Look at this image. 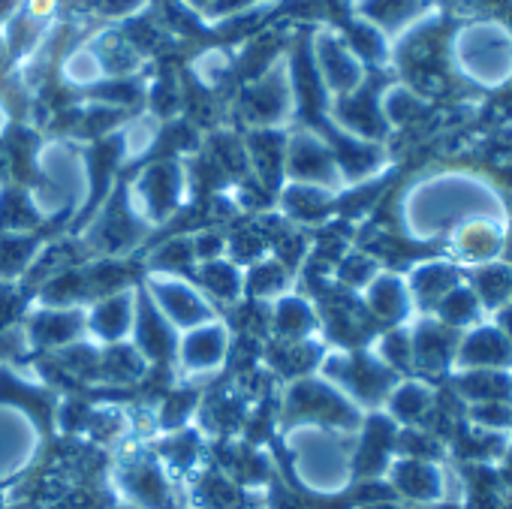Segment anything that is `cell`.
Masks as SVG:
<instances>
[{
  "mask_svg": "<svg viewBox=\"0 0 512 509\" xmlns=\"http://www.w3.org/2000/svg\"><path fill=\"white\" fill-rule=\"evenodd\" d=\"M299 106V85L290 55H278L269 67L244 79L232 100L241 130H287Z\"/></svg>",
  "mask_w": 512,
  "mask_h": 509,
  "instance_id": "cell-1",
  "label": "cell"
},
{
  "mask_svg": "<svg viewBox=\"0 0 512 509\" xmlns=\"http://www.w3.org/2000/svg\"><path fill=\"white\" fill-rule=\"evenodd\" d=\"M154 229L139 217L130 202L127 184H118L103 196L97 211L82 229V247L94 260H127L142 247V241Z\"/></svg>",
  "mask_w": 512,
  "mask_h": 509,
  "instance_id": "cell-2",
  "label": "cell"
},
{
  "mask_svg": "<svg viewBox=\"0 0 512 509\" xmlns=\"http://www.w3.org/2000/svg\"><path fill=\"white\" fill-rule=\"evenodd\" d=\"M127 193L139 217L151 229H160L190 199V169L181 157H160L154 163H145L133 175Z\"/></svg>",
  "mask_w": 512,
  "mask_h": 509,
  "instance_id": "cell-3",
  "label": "cell"
},
{
  "mask_svg": "<svg viewBox=\"0 0 512 509\" xmlns=\"http://www.w3.org/2000/svg\"><path fill=\"white\" fill-rule=\"evenodd\" d=\"M281 419L287 428L296 425H329V428H350L356 425V410L350 398L329 383L323 374H308L290 380L281 395Z\"/></svg>",
  "mask_w": 512,
  "mask_h": 509,
  "instance_id": "cell-4",
  "label": "cell"
},
{
  "mask_svg": "<svg viewBox=\"0 0 512 509\" xmlns=\"http://www.w3.org/2000/svg\"><path fill=\"white\" fill-rule=\"evenodd\" d=\"M232 344H235V332L223 317L181 332L172 362L175 377L184 383H196L220 374L232 359Z\"/></svg>",
  "mask_w": 512,
  "mask_h": 509,
  "instance_id": "cell-5",
  "label": "cell"
},
{
  "mask_svg": "<svg viewBox=\"0 0 512 509\" xmlns=\"http://www.w3.org/2000/svg\"><path fill=\"white\" fill-rule=\"evenodd\" d=\"M139 287L178 332H187L220 317V308H214V302L190 281V275L145 272Z\"/></svg>",
  "mask_w": 512,
  "mask_h": 509,
  "instance_id": "cell-6",
  "label": "cell"
},
{
  "mask_svg": "<svg viewBox=\"0 0 512 509\" xmlns=\"http://www.w3.org/2000/svg\"><path fill=\"white\" fill-rule=\"evenodd\" d=\"M284 181L317 184L326 190H341L344 175L338 157L323 133L314 127H290L287 130V157H284Z\"/></svg>",
  "mask_w": 512,
  "mask_h": 509,
  "instance_id": "cell-7",
  "label": "cell"
},
{
  "mask_svg": "<svg viewBox=\"0 0 512 509\" xmlns=\"http://www.w3.org/2000/svg\"><path fill=\"white\" fill-rule=\"evenodd\" d=\"M311 67H314V76H317L320 88L332 100H341V97H347V94L362 88L359 55L332 28L314 31V37H311Z\"/></svg>",
  "mask_w": 512,
  "mask_h": 509,
  "instance_id": "cell-8",
  "label": "cell"
},
{
  "mask_svg": "<svg viewBox=\"0 0 512 509\" xmlns=\"http://www.w3.org/2000/svg\"><path fill=\"white\" fill-rule=\"evenodd\" d=\"M118 491L139 509H172V476L157 455L127 452L115 473Z\"/></svg>",
  "mask_w": 512,
  "mask_h": 509,
  "instance_id": "cell-9",
  "label": "cell"
},
{
  "mask_svg": "<svg viewBox=\"0 0 512 509\" xmlns=\"http://www.w3.org/2000/svg\"><path fill=\"white\" fill-rule=\"evenodd\" d=\"M22 332H25V341H28L31 350L58 353V350L88 338L85 305H79V308H40V305H28Z\"/></svg>",
  "mask_w": 512,
  "mask_h": 509,
  "instance_id": "cell-10",
  "label": "cell"
},
{
  "mask_svg": "<svg viewBox=\"0 0 512 509\" xmlns=\"http://www.w3.org/2000/svg\"><path fill=\"white\" fill-rule=\"evenodd\" d=\"M136 302H139V284H130L124 290L97 296L85 305V323L88 338L100 347L124 344L130 341L133 320H136Z\"/></svg>",
  "mask_w": 512,
  "mask_h": 509,
  "instance_id": "cell-11",
  "label": "cell"
},
{
  "mask_svg": "<svg viewBox=\"0 0 512 509\" xmlns=\"http://www.w3.org/2000/svg\"><path fill=\"white\" fill-rule=\"evenodd\" d=\"M178 329L157 311V305L145 296L139 287V302H136V320L130 332V344L145 356L151 368H172L175 350H178Z\"/></svg>",
  "mask_w": 512,
  "mask_h": 509,
  "instance_id": "cell-12",
  "label": "cell"
},
{
  "mask_svg": "<svg viewBox=\"0 0 512 509\" xmlns=\"http://www.w3.org/2000/svg\"><path fill=\"white\" fill-rule=\"evenodd\" d=\"M320 371L329 383L335 386H347L353 395L359 398H380L389 386H392V374L377 362V359H368L362 353H332V356H323L320 362Z\"/></svg>",
  "mask_w": 512,
  "mask_h": 509,
  "instance_id": "cell-13",
  "label": "cell"
},
{
  "mask_svg": "<svg viewBox=\"0 0 512 509\" xmlns=\"http://www.w3.org/2000/svg\"><path fill=\"white\" fill-rule=\"evenodd\" d=\"M287 130H241L247 163H250V178L256 184H263L272 196L284 184Z\"/></svg>",
  "mask_w": 512,
  "mask_h": 509,
  "instance_id": "cell-14",
  "label": "cell"
},
{
  "mask_svg": "<svg viewBox=\"0 0 512 509\" xmlns=\"http://www.w3.org/2000/svg\"><path fill=\"white\" fill-rule=\"evenodd\" d=\"M320 332V311L317 302L305 293L290 290L287 296L269 305V341H311Z\"/></svg>",
  "mask_w": 512,
  "mask_h": 509,
  "instance_id": "cell-15",
  "label": "cell"
},
{
  "mask_svg": "<svg viewBox=\"0 0 512 509\" xmlns=\"http://www.w3.org/2000/svg\"><path fill=\"white\" fill-rule=\"evenodd\" d=\"M338 202L335 190L317 187V184H296V181H284L281 190L275 193V211L293 223V226H314L323 223L332 208Z\"/></svg>",
  "mask_w": 512,
  "mask_h": 509,
  "instance_id": "cell-16",
  "label": "cell"
},
{
  "mask_svg": "<svg viewBox=\"0 0 512 509\" xmlns=\"http://www.w3.org/2000/svg\"><path fill=\"white\" fill-rule=\"evenodd\" d=\"M88 46L97 52L106 79H139V76L145 73L148 61H151V58H145V55L130 43V37H127L118 25L97 28V31L88 37Z\"/></svg>",
  "mask_w": 512,
  "mask_h": 509,
  "instance_id": "cell-17",
  "label": "cell"
},
{
  "mask_svg": "<svg viewBox=\"0 0 512 509\" xmlns=\"http://www.w3.org/2000/svg\"><path fill=\"white\" fill-rule=\"evenodd\" d=\"M190 281L214 302V308H229L235 311L247 296H244V269L235 266L229 257L196 263L190 272Z\"/></svg>",
  "mask_w": 512,
  "mask_h": 509,
  "instance_id": "cell-18",
  "label": "cell"
},
{
  "mask_svg": "<svg viewBox=\"0 0 512 509\" xmlns=\"http://www.w3.org/2000/svg\"><path fill=\"white\" fill-rule=\"evenodd\" d=\"M296 284V275L272 253H266L263 260H256L244 269V296L250 302L272 305L275 299L287 296Z\"/></svg>",
  "mask_w": 512,
  "mask_h": 509,
  "instance_id": "cell-19",
  "label": "cell"
},
{
  "mask_svg": "<svg viewBox=\"0 0 512 509\" xmlns=\"http://www.w3.org/2000/svg\"><path fill=\"white\" fill-rule=\"evenodd\" d=\"M43 247L37 232H0V284H22Z\"/></svg>",
  "mask_w": 512,
  "mask_h": 509,
  "instance_id": "cell-20",
  "label": "cell"
},
{
  "mask_svg": "<svg viewBox=\"0 0 512 509\" xmlns=\"http://www.w3.org/2000/svg\"><path fill=\"white\" fill-rule=\"evenodd\" d=\"M43 223L28 184L10 181L0 187V232H37Z\"/></svg>",
  "mask_w": 512,
  "mask_h": 509,
  "instance_id": "cell-21",
  "label": "cell"
},
{
  "mask_svg": "<svg viewBox=\"0 0 512 509\" xmlns=\"http://www.w3.org/2000/svg\"><path fill=\"white\" fill-rule=\"evenodd\" d=\"M241 488L223 470H196L190 476V503L193 509H235Z\"/></svg>",
  "mask_w": 512,
  "mask_h": 509,
  "instance_id": "cell-22",
  "label": "cell"
},
{
  "mask_svg": "<svg viewBox=\"0 0 512 509\" xmlns=\"http://www.w3.org/2000/svg\"><path fill=\"white\" fill-rule=\"evenodd\" d=\"M148 374H151V365L145 362V356L130 341L103 347L97 380H106V383H139Z\"/></svg>",
  "mask_w": 512,
  "mask_h": 509,
  "instance_id": "cell-23",
  "label": "cell"
},
{
  "mask_svg": "<svg viewBox=\"0 0 512 509\" xmlns=\"http://www.w3.org/2000/svg\"><path fill=\"white\" fill-rule=\"evenodd\" d=\"M196 266V250H193V235L181 232L166 241H160L148 253V272H166V275H190Z\"/></svg>",
  "mask_w": 512,
  "mask_h": 509,
  "instance_id": "cell-24",
  "label": "cell"
},
{
  "mask_svg": "<svg viewBox=\"0 0 512 509\" xmlns=\"http://www.w3.org/2000/svg\"><path fill=\"white\" fill-rule=\"evenodd\" d=\"M61 79L73 88H82V91H94L100 82H106V73H103V64L97 58V52L85 43L73 46L64 61H61Z\"/></svg>",
  "mask_w": 512,
  "mask_h": 509,
  "instance_id": "cell-25",
  "label": "cell"
},
{
  "mask_svg": "<svg viewBox=\"0 0 512 509\" xmlns=\"http://www.w3.org/2000/svg\"><path fill=\"white\" fill-rule=\"evenodd\" d=\"M154 0H79V16L88 22L109 25H127L151 10Z\"/></svg>",
  "mask_w": 512,
  "mask_h": 509,
  "instance_id": "cell-26",
  "label": "cell"
},
{
  "mask_svg": "<svg viewBox=\"0 0 512 509\" xmlns=\"http://www.w3.org/2000/svg\"><path fill=\"white\" fill-rule=\"evenodd\" d=\"M199 404H202V392L196 389V386H178V389H172L166 398H163V404L157 407V428H163V431H178V428H187L190 425V419L199 413Z\"/></svg>",
  "mask_w": 512,
  "mask_h": 509,
  "instance_id": "cell-27",
  "label": "cell"
},
{
  "mask_svg": "<svg viewBox=\"0 0 512 509\" xmlns=\"http://www.w3.org/2000/svg\"><path fill=\"white\" fill-rule=\"evenodd\" d=\"M368 311L383 320V323H392L404 314V290L395 278H374L368 284Z\"/></svg>",
  "mask_w": 512,
  "mask_h": 509,
  "instance_id": "cell-28",
  "label": "cell"
},
{
  "mask_svg": "<svg viewBox=\"0 0 512 509\" xmlns=\"http://www.w3.org/2000/svg\"><path fill=\"white\" fill-rule=\"evenodd\" d=\"M193 76L202 88L214 91L226 82V76H232V58L223 49H205L193 61Z\"/></svg>",
  "mask_w": 512,
  "mask_h": 509,
  "instance_id": "cell-29",
  "label": "cell"
},
{
  "mask_svg": "<svg viewBox=\"0 0 512 509\" xmlns=\"http://www.w3.org/2000/svg\"><path fill=\"white\" fill-rule=\"evenodd\" d=\"M281 0H214L202 10V22L205 28H220L244 13H253V10H263V7H278Z\"/></svg>",
  "mask_w": 512,
  "mask_h": 509,
  "instance_id": "cell-30",
  "label": "cell"
},
{
  "mask_svg": "<svg viewBox=\"0 0 512 509\" xmlns=\"http://www.w3.org/2000/svg\"><path fill=\"white\" fill-rule=\"evenodd\" d=\"M377 275L374 257L368 253H347L338 260V284L344 287H368Z\"/></svg>",
  "mask_w": 512,
  "mask_h": 509,
  "instance_id": "cell-31",
  "label": "cell"
},
{
  "mask_svg": "<svg viewBox=\"0 0 512 509\" xmlns=\"http://www.w3.org/2000/svg\"><path fill=\"white\" fill-rule=\"evenodd\" d=\"M91 413H94V407H91L85 398L70 395V398H64V401L58 404L55 422H58V428H61L64 434H79V431H88Z\"/></svg>",
  "mask_w": 512,
  "mask_h": 509,
  "instance_id": "cell-32",
  "label": "cell"
},
{
  "mask_svg": "<svg viewBox=\"0 0 512 509\" xmlns=\"http://www.w3.org/2000/svg\"><path fill=\"white\" fill-rule=\"evenodd\" d=\"M449 350V338L440 329H422L419 341H416V356L425 368H440Z\"/></svg>",
  "mask_w": 512,
  "mask_h": 509,
  "instance_id": "cell-33",
  "label": "cell"
},
{
  "mask_svg": "<svg viewBox=\"0 0 512 509\" xmlns=\"http://www.w3.org/2000/svg\"><path fill=\"white\" fill-rule=\"evenodd\" d=\"M449 281H452V275H446L443 269H425L416 278V290H419L422 299H434V296H440V293L449 290Z\"/></svg>",
  "mask_w": 512,
  "mask_h": 509,
  "instance_id": "cell-34",
  "label": "cell"
},
{
  "mask_svg": "<svg viewBox=\"0 0 512 509\" xmlns=\"http://www.w3.org/2000/svg\"><path fill=\"white\" fill-rule=\"evenodd\" d=\"M422 407H425V398H422V392L419 389H401L398 395H395V413L398 416H419L422 413Z\"/></svg>",
  "mask_w": 512,
  "mask_h": 509,
  "instance_id": "cell-35",
  "label": "cell"
},
{
  "mask_svg": "<svg viewBox=\"0 0 512 509\" xmlns=\"http://www.w3.org/2000/svg\"><path fill=\"white\" fill-rule=\"evenodd\" d=\"M383 356H386V359H392L395 365H407V356H410L407 338H401L398 332L386 335V338H383Z\"/></svg>",
  "mask_w": 512,
  "mask_h": 509,
  "instance_id": "cell-36",
  "label": "cell"
},
{
  "mask_svg": "<svg viewBox=\"0 0 512 509\" xmlns=\"http://www.w3.org/2000/svg\"><path fill=\"white\" fill-rule=\"evenodd\" d=\"M7 130H10V106L4 97H0V139L7 136Z\"/></svg>",
  "mask_w": 512,
  "mask_h": 509,
  "instance_id": "cell-37",
  "label": "cell"
},
{
  "mask_svg": "<svg viewBox=\"0 0 512 509\" xmlns=\"http://www.w3.org/2000/svg\"><path fill=\"white\" fill-rule=\"evenodd\" d=\"M184 4H187L193 13H199V16H202V10H205L208 4H214V0H184Z\"/></svg>",
  "mask_w": 512,
  "mask_h": 509,
  "instance_id": "cell-38",
  "label": "cell"
},
{
  "mask_svg": "<svg viewBox=\"0 0 512 509\" xmlns=\"http://www.w3.org/2000/svg\"><path fill=\"white\" fill-rule=\"evenodd\" d=\"M112 509H139V506H130V503H127V506H112Z\"/></svg>",
  "mask_w": 512,
  "mask_h": 509,
  "instance_id": "cell-39",
  "label": "cell"
}]
</instances>
